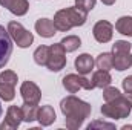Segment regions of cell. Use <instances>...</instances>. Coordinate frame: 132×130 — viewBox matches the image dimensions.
<instances>
[{
	"label": "cell",
	"mask_w": 132,
	"mask_h": 130,
	"mask_svg": "<svg viewBox=\"0 0 132 130\" xmlns=\"http://www.w3.org/2000/svg\"><path fill=\"white\" fill-rule=\"evenodd\" d=\"M60 109H62V113L65 115V123H66V127L71 130H75L78 129L85 119L91 115V104L81 101L80 98L74 97H66L62 99L60 103Z\"/></svg>",
	"instance_id": "1"
},
{
	"label": "cell",
	"mask_w": 132,
	"mask_h": 130,
	"mask_svg": "<svg viewBox=\"0 0 132 130\" xmlns=\"http://www.w3.org/2000/svg\"><path fill=\"white\" fill-rule=\"evenodd\" d=\"M86 17L88 14L81 12L75 6L65 8V9H60L54 15V26L60 32H68L74 26H83L86 23Z\"/></svg>",
	"instance_id": "2"
},
{
	"label": "cell",
	"mask_w": 132,
	"mask_h": 130,
	"mask_svg": "<svg viewBox=\"0 0 132 130\" xmlns=\"http://www.w3.org/2000/svg\"><path fill=\"white\" fill-rule=\"evenodd\" d=\"M132 110V101L126 97V94H121L118 98L108 101L101 106V113L106 118L111 119H123L128 118Z\"/></svg>",
	"instance_id": "3"
},
{
	"label": "cell",
	"mask_w": 132,
	"mask_h": 130,
	"mask_svg": "<svg viewBox=\"0 0 132 130\" xmlns=\"http://www.w3.org/2000/svg\"><path fill=\"white\" fill-rule=\"evenodd\" d=\"M8 32L11 35L12 41H15V44L19 48H29L34 41V35L29 31H26L19 22H9Z\"/></svg>",
	"instance_id": "4"
},
{
	"label": "cell",
	"mask_w": 132,
	"mask_h": 130,
	"mask_svg": "<svg viewBox=\"0 0 132 130\" xmlns=\"http://www.w3.org/2000/svg\"><path fill=\"white\" fill-rule=\"evenodd\" d=\"M66 66V51L62 43H55L49 46V57L46 67L52 72H59Z\"/></svg>",
	"instance_id": "5"
},
{
	"label": "cell",
	"mask_w": 132,
	"mask_h": 130,
	"mask_svg": "<svg viewBox=\"0 0 132 130\" xmlns=\"http://www.w3.org/2000/svg\"><path fill=\"white\" fill-rule=\"evenodd\" d=\"M63 87L69 94H75L78 92L80 89H86V90H91L94 89V84L85 78L83 75H75V73H69L63 78Z\"/></svg>",
	"instance_id": "6"
},
{
	"label": "cell",
	"mask_w": 132,
	"mask_h": 130,
	"mask_svg": "<svg viewBox=\"0 0 132 130\" xmlns=\"http://www.w3.org/2000/svg\"><path fill=\"white\" fill-rule=\"evenodd\" d=\"M12 54V38L8 32L0 25V69L9 61V57Z\"/></svg>",
	"instance_id": "7"
},
{
	"label": "cell",
	"mask_w": 132,
	"mask_h": 130,
	"mask_svg": "<svg viewBox=\"0 0 132 130\" xmlns=\"http://www.w3.org/2000/svg\"><path fill=\"white\" fill-rule=\"evenodd\" d=\"M23 121V112L22 107L17 106H11L6 112V118L5 121L0 124V130H9V129H17Z\"/></svg>",
	"instance_id": "8"
},
{
	"label": "cell",
	"mask_w": 132,
	"mask_h": 130,
	"mask_svg": "<svg viewBox=\"0 0 132 130\" xmlns=\"http://www.w3.org/2000/svg\"><path fill=\"white\" fill-rule=\"evenodd\" d=\"M20 94H22V98H23L25 104H38V101L42 98V92H40L38 86L35 83H32V81L22 83Z\"/></svg>",
	"instance_id": "9"
},
{
	"label": "cell",
	"mask_w": 132,
	"mask_h": 130,
	"mask_svg": "<svg viewBox=\"0 0 132 130\" xmlns=\"http://www.w3.org/2000/svg\"><path fill=\"white\" fill-rule=\"evenodd\" d=\"M112 32H114V26L108 20H100V22H97L94 25V29H92L94 38L98 43H108V41H111Z\"/></svg>",
	"instance_id": "10"
},
{
	"label": "cell",
	"mask_w": 132,
	"mask_h": 130,
	"mask_svg": "<svg viewBox=\"0 0 132 130\" xmlns=\"http://www.w3.org/2000/svg\"><path fill=\"white\" fill-rule=\"evenodd\" d=\"M0 5L5 6L14 15H25L29 9L28 0H0Z\"/></svg>",
	"instance_id": "11"
},
{
	"label": "cell",
	"mask_w": 132,
	"mask_h": 130,
	"mask_svg": "<svg viewBox=\"0 0 132 130\" xmlns=\"http://www.w3.org/2000/svg\"><path fill=\"white\" fill-rule=\"evenodd\" d=\"M112 66L117 70H126L132 66V55L131 51L123 52H112Z\"/></svg>",
	"instance_id": "12"
},
{
	"label": "cell",
	"mask_w": 132,
	"mask_h": 130,
	"mask_svg": "<svg viewBox=\"0 0 132 130\" xmlns=\"http://www.w3.org/2000/svg\"><path fill=\"white\" fill-rule=\"evenodd\" d=\"M74 64H75V69L78 70L80 75H86V73H89L94 69L95 61L92 60V57L89 54H81V55H78L75 58V63Z\"/></svg>",
	"instance_id": "13"
},
{
	"label": "cell",
	"mask_w": 132,
	"mask_h": 130,
	"mask_svg": "<svg viewBox=\"0 0 132 130\" xmlns=\"http://www.w3.org/2000/svg\"><path fill=\"white\" fill-rule=\"evenodd\" d=\"M35 31L40 34L42 37H45V38H51V37H54V34H55L57 29H55L52 20H49V18H40V20L35 22Z\"/></svg>",
	"instance_id": "14"
},
{
	"label": "cell",
	"mask_w": 132,
	"mask_h": 130,
	"mask_svg": "<svg viewBox=\"0 0 132 130\" xmlns=\"http://www.w3.org/2000/svg\"><path fill=\"white\" fill-rule=\"evenodd\" d=\"M37 119L40 123V126H51L55 121V112L51 106H42L38 109V115Z\"/></svg>",
	"instance_id": "15"
},
{
	"label": "cell",
	"mask_w": 132,
	"mask_h": 130,
	"mask_svg": "<svg viewBox=\"0 0 132 130\" xmlns=\"http://www.w3.org/2000/svg\"><path fill=\"white\" fill-rule=\"evenodd\" d=\"M111 81H112V78H111V75H109V70H97V72H94V75H92V84H94V87H98V89H104V87H108L109 84H111Z\"/></svg>",
	"instance_id": "16"
},
{
	"label": "cell",
	"mask_w": 132,
	"mask_h": 130,
	"mask_svg": "<svg viewBox=\"0 0 132 130\" xmlns=\"http://www.w3.org/2000/svg\"><path fill=\"white\" fill-rule=\"evenodd\" d=\"M115 29L123 35L132 37V17H129V15L120 17L115 23Z\"/></svg>",
	"instance_id": "17"
},
{
	"label": "cell",
	"mask_w": 132,
	"mask_h": 130,
	"mask_svg": "<svg viewBox=\"0 0 132 130\" xmlns=\"http://www.w3.org/2000/svg\"><path fill=\"white\" fill-rule=\"evenodd\" d=\"M38 104H25L22 106V112H23V121L26 123H31L37 119V115H38Z\"/></svg>",
	"instance_id": "18"
},
{
	"label": "cell",
	"mask_w": 132,
	"mask_h": 130,
	"mask_svg": "<svg viewBox=\"0 0 132 130\" xmlns=\"http://www.w3.org/2000/svg\"><path fill=\"white\" fill-rule=\"evenodd\" d=\"M60 43L63 44V48H65L66 52H74V51H77V49L81 46V41H80V38H78L77 35H68V37H65Z\"/></svg>",
	"instance_id": "19"
},
{
	"label": "cell",
	"mask_w": 132,
	"mask_h": 130,
	"mask_svg": "<svg viewBox=\"0 0 132 130\" xmlns=\"http://www.w3.org/2000/svg\"><path fill=\"white\" fill-rule=\"evenodd\" d=\"M49 57V46H38L34 52V61L38 66H46Z\"/></svg>",
	"instance_id": "20"
},
{
	"label": "cell",
	"mask_w": 132,
	"mask_h": 130,
	"mask_svg": "<svg viewBox=\"0 0 132 130\" xmlns=\"http://www.w3.org/2000/svg\"><path fill=\"white\" fill-rule=\"evenodd\" d=\"M95 64L98 69L101 70H109V69H112L114 66H112V54H109V52H103V54H100L98 57H97V60H95Z\"/></svg>",
	"instance_id": "21"
},
{
	"label": "cell",
	"mask_w": 132,
	"mask_h": 130,
	"mask_svg": "<svg viewBox=\"0 0 132 130\" xmlns=\"http://www.w3.org/2000/svg\"><path fill=\"white\" fill-rule=\"evenodd\" d=\"M14 97H15L14 86H11V84H5V83H0V98L5 99V101H12Z\"/></svg>",
	"instance_id": "22"
},
{
	"label": "cell",
	"mask_w": 132,
	"mask_h": 130,
	"mask_svg": "<svg viewBox=\"0 0 132 130\" xmlns=\"http://www.w3.org/2000/svg\"><path fill=\"white\" fill-rule=\"evenodd\" d=\"M95 3H97V0H75V8L80 9L81 12L88 14L89 11H92L95 8Z\"/></svg>",
	"instance_id": "23"
},
{
	"label": "cell",
	"mask_w": 132,
	"mask_h": 130,
	"mask_svg": "<svg viewBox=\"0 0 132 130\" xmlns=\"http://www.w3.org/2000/svg\"><path fill=\"white\" fill-rule=\"evenodd\" d=\"M0 83H5V84H11L15 87L17 84V73L12 72V70H5L0 73Z\"/></svg>",
	"instance_id": "24"
},
{
	"label": "cell",
	"mask_w": 132,
	"mask_h": 130,
	"mask_svg": "<svg viewBox=\"0 0 132 130\" xmlns=\"http://www.w3.org/2000/svg\"><path fill=\"white\" fill-rule=\"evenodd\" d=\"M121 95V92L118 90V89H115V87H104V92H103V98H104V103H108V101H112V99H115V98H118Z\"/></svg>",
	"instance_id": "25"
},
{
	"label": "cell",
	"mask_w": 132,
	"mask_h": 130,
	"mask_svg": "<svg viewBox=\"0 0 132 130\" xmlns=\"http://www.w3.org/2000/svg\"><path fill=\"white\" fill-rule=\"evenodd\" d=\"M132 44L129 41H125V40H118L114 43L112 46V52H123V51H131Z\"/></svg>",
	"instance_id": "26"
},
{
	"label": "cell",
	"mask_w": 132,
	"mask_h": 130,
	"mask_svg": "<svg viewBox=\"0 0 132 130\" xmlns=\"http://www.w3.org/2000/svg\"><path fill=\"white\" fill-rule=\"evenodd\" d=\"M123 89H125V92H126V97L132 101V75L131 77H126V78L123 80Z\"/></svg>",
	"instance_id": "27"
},
{
	"label": "cell",
	"mask_w": 132,
	"mask_h": 130,
	"mask_svg": "<svg viewBox=\"0 0 132 130\" xmlns=\"http://www.w3.org/2000/svg\"><path fill=\"white\" fill-rule=\"evenodd\" d=\"M92 127H106V129H114V126L112 124H106V123H100V121H97V123H92V124H89L88 126V129L91 130Z\"/></svg>",
	"instance_id": "28"
},
{
	"label": "cell",
	"mask_w": 132,
	"mask_h": 130,
	"mask_svg": "<svg viewBox=\"0 0 132 130\" xmlns=\"http://www.w3.org/2000/svg\"><path fill=\"white\" fill-rule=\"evenodd\" d=\"M101 2H103L104 5H114V3H115V0H101Z\"/></svg>",
	"instance_id": "29"
},
{
	"label": "cell",
	"mask_w": 132,
	"mask_h": 130,
	"mask_svg": "<svg viewBox=\"0 0 132 130\" xmlns=\"http://www.w3.org/2000/svg\"><path fill=\"white\" fill-rule=\"evenodd\" d=\"M2 113H3V109H2V103H0V116H2Z\"/></svg>",
	"instance_id": "30"
}]
</instances>
